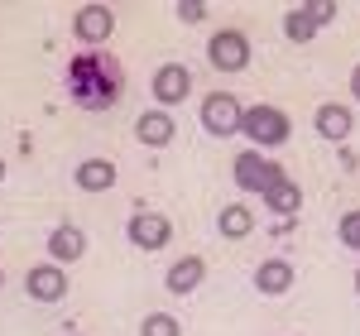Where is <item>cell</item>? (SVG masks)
Masks as SVG:
<instances>
[{
  "mask_svg": "<svg viewBox=\"0 0 360 336\" xmlns=\"http://www.w3.org/2000/svg\"><path fill=\"white\" fill-rule=\"evenodd\" d=\"M77 188L82 193H106V188H115V164L111 159H86L77 168Z\"/></svg>",
  "mask_w": 360,
  "mask_h": 336,
  "instance_id": "16",
  "label": "cell"
},
{
  "mask_svg": "<svg viewBox=\"0 0 360 336\" xmlns=\"http://www.w3.org/2000/svg\"><path fill=\"white\" fill-rule=\"evenodd\" d=\"M49 254H53V264L63 269V264H77L86 254V235L82 226H58L53 235H49Z\"/></svg>",
  "mask_w": 360,
  "mask_h": 336,
  "instance_id": "11",
  "label": "cell"
},
{
  "mask_svg": "<svg viewBox=\"0 0 360 336\" xmlns=\"http://www.w3.org/2000/svg\"><path fill=\"white\" fill-rule=\"evenodd\" d=\"M0 178H5V164H0Z\"/></svg>",
  "mask_w": 360,
  "mask_h": 336,
  "instance_id": "24",
  "label": "cell"
},
{
  "mask_svg": "<svg viewBox=\"0 0 360 336\" xmlns=\"http://www.w3.org/2000/svg\"><path fill=\"white\" fill-rule=\"evenodd\" d=\"M341 240H346V250H360V212L341 217Z\"/></svg>",
  "mask_w": 360,
  "mask_h": 336,
  "instance_id": "20",
  "label": "cell"
},
{
  "mask_svg": "<svg viewBox=\"0 0 360 336\" xmlns=\"http://www.w3.org/2000/svg\"><path fill=\"white\" fill-rule=\"evenodd\" d=\"M188 91H193V72H188L183 63H164V67L154 72V96H159V106H178Z\"/></svg>",
  "mask_w": 360,
  "mask_h": 336,
  "instance_id": "9",
  "label": "cell"
},
{
  "mask_svg": "<svg viewBox=\"0 0 360 336\" xmlns=\"http://www.w3.org/2000/svg\"><path fill=\"white\" fill-rule=\"evenodd\" d=\"M240 115H245L240 101L231 91H217V96L202 101V130L217 135V140H231V135H240Z\"/></svg>",
  "mask_w": 360,
  "mask_h": 336,
  "instance_id": "3",
  "label": "cell"
},
{
  "mask_svg": "<svg viewBox=\"0 0 360 336\" xmlns=\"http://www.w3.org/2000/svg\"><path fill=\"white\" fill-rule=\"evenodd\" d=\"M125 91V67L106 49H82L68 58V96L82 111H111Z\"/></svg>",
  "mask_w": 360,
  "mask_h": 336,
  "instance_id": "1",
  "label": "cell"
},
{
  "mask_svg": "<svg viewBox=\"0 0 360 336\" xmlns=\"http://www.w3.org/2000/svg\"><path fill=\"white\" fill-rule=\"evenodd\" d=\"M356 293H360V269H356Z\"/></svg>",
  "mask_w": 360,
  "mask_h": 336,
  "instance_id": "23",
  "label": "cell"
},
{
  "mask_svg": "<svg viewBox=\"0 0 360 336\" xmlns=\"http://www.w3.org/2000/svg\"><path fill=\"white\" fill-rule=\"evenodd\" d=\"M255 288L269 293V298L288 293V288H293V264H288V259H264V264L255 269Z\"/></svg>",
  "mask_w": 360,
  "mask_h": 336,
  "instance_id": "13",
  "label": "cell"
},
{
  "mask_svg": "<svg viewBox=\"0 0 360 336\" xmlns=\"http://www.w3.org/2000/svg\"><path fill=\"white\" fill-rule=\"evenodd\" d=\"M202 15H207V5H202V0H178V20H183V25H197Z\"/></svg>",
  "mask_w": 360,
  "mask_h": 336,
  "instance_id": "21",
  "label": "cell"
},
{
  "mask_svg": "<svg viewBox=\"0 0 360 336\" xmlns=\"http://www.w3.org/2000/svg\"><path fill=\"white\" fill-rule=\"evenodd\" d=\"M351 91H356V96H360V67H356V72H351Z\"/></svg>",
  "mask_w": 360,
  "mask_h": 336,
  "instance_id": "22",
  "label": "cell"
},
{
  "mask_svg": "<svg viewBox=\"0 0 360 336\" xmlns=\"http://www.w3.org/2000/svg\"><path fill=\"white\" fill-rule=\"evenodd\" d=\"M240 135L255 140L259 149H274V144L288 140V115L274 111V106H250V111L240 115Z\"/></svg>",
  "mask_w": 360,
  "mask_h": 336,
  "instance_id": "2",
  "label": "cell"
},
{
  "mask_svg": "<svg viewBox=\"0 0 360 336\" xmlns=\"http://www.w3.org/2000/svg\"><path fill=\"white\" fill-rule=\"evenodd\" d=\"M25 288H29L34 303H58V298L68 293V274H63L58 264H39V269H29Z\"/></svg>",
  "mask_w": 360,
  "mask_h": 336,
  "instance_id": "10",
  "label": "cell"
},
{
  "mask_svg": "<svg viewBox=\"0 0 360 336\" xmlns=\"http://www.w3.org/2000/svg\"><path fill=\"white\" fill-rule=\"evenodd\" d=\"M332 15H336V5H327V0H312V5H298V10H288V15H283V34H288L293 44H307V39H312L317 29L327 25Z\"/></svg>",
  "mask_w": 360,
  "mask_h": 336,
  "instance_id": "7",
  "label": "cell"
},
{
  "mask_svg": "<svg viewBox=\"0 0 360 336\" xmlns=\"http://www.w3.org/2000/svg\"><path fill=\"white\" fill-rule=\"evenodd\" d=\"M312 125H317L322 140H346V135H351V111H346V106H317Z\"/></svg>",
  "mask_w": 360,
  "mask_h": 336,
  "instance_id": "17",
  "label": "cell"
},
{
  "mask_svg": "<svg viewBox=\"0 0 360 336\" xmlns=\"http://www.w3.org/2000/svg\"><path fill=\"white\" fill-rule=\"evenodd\" d=\"M72 34L82 39L86 49H96V44H106L115 34V15L106 5H86V10H77V20H72Z\"/></svg>",
  "mask_w": 360,
  "mask_h": 336,
  "instance_id": "8",
  "label": "cell"
},
{
  "mask_svg": "<svg viewBox=\"0 0 360 336\" xmlns=\"http://www.w3.org/2000/svg\"><path fill=\"white\" fill-rule=\"evenodd\" d=\"M68 336H77V332H68Z\"/></svg>",
  "mask_w": 360,
  "mask_h": 336,
  "instance_id": "25",
  "label": "cell"
},
{
  "mask_svg": "<svg viewBox=\"0 0 360 336\" xmlns=\"http://www.w3.org/2000/svg\"><path fill=\"white\" fill-rule=\"evenodd\" d=\"M217 226H221L226 240H245L250 231H255V212H250V207H240V202H231V207H221Z\"/></svg>",
  "mask_w": 360,
  "mask_h": 336,
  "instance_id": "18",
  "label": "cell"
},
{
  "mask_svg": "<svg viewBox=\"0 0 360 336\" xmlns=\"http://www.w3.org/2000/svg\"><path fill=\"white\" fill-rule=\"evenodd\" d=\"M236 183H240V188H245V193H269V183H274V178H283V168L278 164H269V159H264V154H259V149H245V154H236Z\"/></svg>",
  "mask_w": 360,
  "mask_h": 336,
  "instance_id": "4",
  "label": "cell"
},
{
  "mask_svg": "<svg viewBox=\"0 0 360 336\" xmlns=\"http://www.w3.org/2000/svg\"><path fill=\"white\" fill-rule=\"evenodd\" d=\"M125 235H130L135 250H164L173 226H168V217H159V212H135V217L125 221Z\"/></svg>",
  "mask_w": 360,
  "mask_h": 336,
  "instance_id": "6",
  "label": "cell"
},
{
  "mask_svg": "<svg viewBox=\"0 0 360 336\" xmlns=\"http://www.w3.org/2000/svg\"><path fill=\"white\" fill-rule=\"evenodd\" d=\"M207 58H212V67L217 72H240L250 63V39L240 29H221L212 44H207Z\"/></svg>",
  "mask_w": 360,
  "mask_h": 336,
  "instance_id": "5",
  "label": "cell"
},
{
  "mask_svg": "<svg viewBox=\"0 0 360 336\" xmlns=\"http://www.w3.org/2000/svg\"><path fill=\"white\" fill-rule=\"evenodd\" d=\"M139 336H183V327H178L173 312H149L144 327H139Z\"/></svg>",
  "mask_w": 360,
  "mask_h": 336,
  "instance_id": "19",
  "label": "cell"
},
{
  "mask_svg": "<svg viewBox=\"0 0 360 336\" xmlns=\"http://www.w3.org/2000/svg\"><path fill=\"white\" fill-rule=\"evenodd\" d=\"M173 135H178V125H173V115H168V111H144L135 120V140L149 144V149H164Z\"/></svg>",
  "mask_w": 360,
  "mask_h": 336,
  "instance_id": "12",
  "label": "cell"
},
{
  "mask_svg": "<svg viewBox=\"0 0 360 336\" xmlns=\"http://www.w3.org/2000/svg\"><path fill=\"white\" fill-rule=\"evenodd\" d=\"M264 207L269 212H278V217H293L298 207H303V193H298V183L283 173V178H274L269 183V193H264Z\"/></svg>",
  "mask_w": 360,
  "mask_h": 336,
  "instance_id": "14",
  "label": "cell"
},
{
  "mask_svg": "<svg viewBox=\"0 0 360 336\" xmlns=\"http://www.w3.org/2000/svg\"><path fill=\"white\" fill-rule=\"evenodd\" d=\"M202 274H207V264H202L197 254H183V259L168 269L164 283H168V293H178V298H183V293H193L197 283H202Z\"/></svg>",
  "mask_w": 360,
  "mask_h": 336,
  "instance_id": "15",
  "label": "cell"
}]
</instances>
